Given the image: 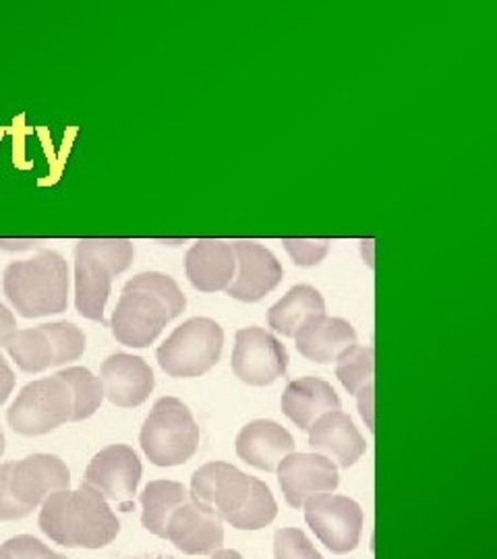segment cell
<instances>
[{"instance_id":"cell-1","label":"cell","mask_w":497,"mask_h":559,"mask_svg":"<svg viewBox=\"0 0 497 559\" xmlns=\"http://www.w3.org/2000/svg\"><path fill=\"white\" fill-rule=\"evenodd\" d=\"M187 299L179 284L159 272H143L122 286L113 311V336L122 346L145 348L158 338L168 321L179 318Z\"/></svg>"},{"instance_id":"cell-2","label":"cell","mask_w":497,"mask_h":559,"mask_svg":"<svg viewBox=\"0 0 497 559\" xmlns=\"http://www.w3.org/2000/svg\"><path fill=\"white\" fill-rule=\"evenodd\" d=\"M42 533L69 549H102L119 537L120 522L94 487L57 491L40 506Z\"/></svg>"},{"instance_id":"cell-3","label":"cell","mask_w":497,"mask_h":559,"mask_svg":"<svg viewBox=\"0 0 497 559\" xmlns=\"http://www.w3.org/2000/svg\"><path fill=\"white\" fill-rule=\"evenodd\" d=\"M69 286V265L57 251H42L32 260L13 261L2 274L4 297L25 320L67 311Z\"/></svg>"},{"instance_id":"cell-4","label":"cell","mask_w":497,"mask_h":559,"mask_svg":"<svg viewBox=\"0 0 497 559\" xmlns=\"http://www.w3.org/2000/svg\"><path fill=\"white\" fill-rule=\"evenodd\" d=\"M135 258L129 239H83L75 247V309L85 320L104 323L113 278Z\"/></svg>"},{"instance_id":"cell-5","label":"cell","mask_w":497,"mask_h":559,"mask_svg":"<svg viewBox=\"0 0 497 559\" xmlns=\"http://www.w3.org/2000/svg\"><path fill=\"white\" fill-rule=\"evenodd\" d=\"M198 423L179 399H159L141 427L143 454L156 466H179L198 452Z\"/></svg>"},{"instance_id":"cell-6","label":"cell","mask_w":497,"mask_h":559,"mask_svg":"<svg viewBox=\"0 0 497 559\" xmlns=\"http://www.w3.org/2000/svg\"><path fill=\"white\" fill-rule=\"evenodd\" d=\"M224 330L218 321L193 318L179 325L159 344L158 365L170 378H199L208 373L222 355Z\"/></svg>"},{"instance_id":"cell-7","label":"cell","mask_w":497,"mask_h":559,"mask_svg":"<svg viewBox=\"0 0 497 559\" xmlns=\"http://www.w3.org/2000/svg\"><path fill=\"white\" fill-rule=\"evenodd\" d=\"M71 415L73 392L64 381L52 376L32 381L21 390L7 411V423L15 433L36 438L71 423Z\"/></svg>"},{"instance_id":"cell-8","label":"cell","mask_w":497,"mask_h":559,"mask_svg":"<svg viewBox=\"0 0 497 559\" xmlns=\"http://www.w3.org/2000/svg\"><path fill=\"white\" fill-rule=\"evenodd\" d=\"M311 531L332 554L346 556L355 551L363 533V510L357 501L344 496L323 493L303 506Z\"/></svg>"},{"instance_id":"cell-9","label":"cell","mask_w":497,"mask_h":559,"mask_svg":"<svg viewBox=\"0 0 497 559\" xmlns=\"http://www.w3.org/2000/svg\"><path fill=\"white\" fill-rule=\"evenodd\" d=\"M230 367L242 383L265 388L286 373L288 350L263 328H242L235 336Z\"/></svg>"},{"instance_id":"cell-10","label":"cell","mask_w":497,"mask_h":559,"mask_svg":"<svg viewBox=\"0 0 497 559\" xmlns=\"http://www.w3.org/2000/svg\"><path fill=\"white\" fill-rule=\"evenodd\" d=\"M253 477L228 462H210L196 471L191 479V500L214 510L224 522L239 514L249 500Z\"/></svg>"},{"instance_id":"cell-11","label":"cell","mask_w":497,"mask_h":559,"mask_svg":"<svg viewBox=\"0 0 497 559\" xmlns=\"http://www.w3.org/2000/svg\"><path fill=\"white\" fill-rule=\"evenodd\" d=\"M284 500L291 508L300 510L307 501L339 489V466L321 454L293 452L276 468Z\"/></svg>"},{"instance_id":"cell-12","label":"cell","mask_w":497,"mask_h":559,"mask_svg":"<svg viewBox=\"0 0 497 559\" xmlns=\"http://www.w3.org/2000/svg\"><path fill=\"white\" fill-rule=\"evenodd\" d=\"M9 487L13 498L34 512L52 493L71 489V471L55 454H32L13 462Z\"/></svg>"},{"instance_id":"cell-13","label":"cell","mask_w":497,"mask_h":559,"mask_svg":"<svg viewBox=\"0 0 497 559\" xmlns=\"http://www.w3.org/2000/svg\"><path fill=\"white\" fill-rule=\"evenodd\" d=\"M141 460L131 445L115 443L92 459L85 471V485L94 487L106 500L125 501L133 498L140 487Z\"/></svg>"},{"instance_id":"cell-14","label":"cell","mask_w":497,"mask_h":559,"mask_svg":"<svg viewBox=\"0 0 497 559\" xmlns=\"http://www.w3.org/2000/svg\"><path fill=\"white\" fill-rule=\"evenodd\" d=\"M166 539L187 556H212L224 545V520L214 510L189 500L173 514Z\"/></svg>"},{"instance_id":"cell-15","label":"cell","mask_w":497,"mask_h":559,"mask_svg":"<svg viewBox=\"0 0 497 559\" xmlns=\"http://www.w3.org/2000/svg\"><path fill=\"white\" fill-rule=\"evenodd\" d=\"M235 258L239 263V276L228 286V295L242 302H258L270 295L284 276L280 261L270 249L256 240H235Z\"/></svg>"},{"instance_id":"cell-16","label":"cell","mask_w":497,"mask_h":559,"mask_svg":"<svg viewBox=\"0 0 497 559\" xmlns=\"http://www.w3.org/2000/svg\"><path fill=\"white\" fill-rule=\"evenodd\" d=\"M99 380L104 385V399L120 408L141 406L156 385L152 367L141 357L127 353H117L104 360Z\"/></svg>"},{"instance_id":"cell-17","label":"cell","mask_w":497,"mask_h":559,"mask_svg":"<svg viewBox=\"0 0 497 559\" xmlns=\"http://www.w3.org/2000/svg\"><path fill=\"white\" fill-rule=\"evenodd\" d=\"M187 278L201 293L228 290L237 272L233 242L220 239H199L185 255Z\"/></svg>"},{"instance_id":"cell-18","label":"cell","mask_w":497,"mask_h":559,"mask_svg":"<svg viewBox=\"0 0 497 559\" xmlns=\"http://www.w3.org/2000/svg\"><path fill=\"white\" fill-rule=\"evenodd\" d=\"M293 452V436L276 420H251L237 436V456L259 471H276L280 462Z\"/></svg>"},{"instance_id":"cell-19","label":"cell","mask_w":497,"mask_h":559,"mask_svg":"<svg viewBox=\"0 0 497 559\" xmlns=\"http://www.w3.org/2000/svg\"><path fill=\"white\" fill-rule=\"evenodd\" d=\"M309 445L316 454L332 460L340 468L353 466L367 450L355 423L342 411L328 413L313 423L309 429Z\"/></svg>"},{"instance_id":"cell-20","label":"cell","mask_w":497,"mask_h":559,"mask_svg":"<svg viewBox=\"0 0 497 559\" xmlns=\"http://www.w3.org/2000/svg\"><path fill=\"white\" fill-rule=\"evenodd\" d=\"M280 406L282 413L293 420L298 429L309 431L319 417L340 411L342 402L336 390L328 381L307 376L286 385Z\"/></svg>"},{"instance_id":"cell-21","label":"cell","mask_w":497,"mask_h":559,"mask_svg":"<svg viewBox=\"0 0 497 559\" xmlns=\"http://www.w3.org/2000/svg\"><path fill=\"white\" fill-rule=\"evenodd\" d=\"M298 355L319 365L336 360L342 350L357 344L355 328L342 318L319 316L305 321L295 334Z\"/></svg>"},{"instance_id":"cell-22","label":"cell","mask_w":497,"mask_h":559,"mask_svg":"<svg viewBox=\"0 0 497 559\" xmlns=\"http://www.w3.org/2000/svg\"><path fill=\"white\" fill-rule=\"evenodd\" d=\"M191 500L189 489L177 480H152L141 491V524L152 535L166 539L173 514Z\"/></svg>"},{"instance_id":"cell-23","label":"cell","mask_w":497,"mask_h":559,"mask_svg":"<svg viewBox=\"0 0 497 559\" xmlns=\"http://www.w3.org/2000/svg\"><path fill=\"white\" fill-rule=\"evenodd\" d=\"M326 316V300L313 286L300 284L291 288L282 299L268 311L270 328L284 336L295 338L298 328L311 318Z\"/></svg>"},{"instance_id":"cell-24","label":"cell","mask_w":497,"mask_h":559,"mask_svg":"<svg viewBox=\"0 0 497 559\" xmlns=\"http://www.w3.org/2000/svg\"><path fill=\"white\" fill-rule=\"evenodd\" d=\"M4 348L23 373H42L55 367V346L42 325L17 330Z\"/></svg>"},{"instance_id":"cell-25","label":"cell","mask_w":497,"mask_h":559,"mask_svg":"<svg viewBox=\"0 0 497 559\" xmlns=\"http://www.w3.org/2000/svg\"><path fill=\"white\" fill-rule=\"evenodd\" d=\"M57 378L64 381L73 392L71 423H80V420L94 417L104 402L102 380L85 367H64L57 373Z\"/></svg>"},{"instance_id":"cell-26","label":"cell","mask_w":497,"mask_h":559,"mask_svg":"<svg viewBox=\"0 0 497 559\" xmlns=\"http://www.w3.org/2000/svg\"><path fill=\"white\" fill-rule=\"evenodd\" d=\"M376 353L371 346H348L336 357V376L344 390L357 396L358 390L374 381Z\"/></svg>"},{"instance_id":"cell-27","label":"cell","mask_w":497,"mask_h":559,"mask_svg":"<svg viewBox=\"0 0 497 559\" xmlns=\"http://www.w3.org/2000/svg\"><path fill=\"white\" fill-rule=\"evenodd\" d=\"M276 514H279V503L274 500L270 487L263 480L253 477L249 500L245 501L239 514L228 520V524H233L239 531H259L272 524Z\"/></svg>"},{"instance_id":"cell-28","label":"cell","mask_w":497,"mask_h":559,"mask_svg":"<svg viewBox=\"0 0 497 559\" xmlns=\"http://www.w3.org/2000/svg\"><path fill=\"white\" fill-rule=\"evenodd\" d=\"M42 330L48 334V338L55 346V367L69 365L83 357L87 348V338L75 323L50 321V323H42Z\"/></svg>"},{"instance_id":"cell-29","label":"cell","mask_w":497,"mask_h":559,"mask_svg":"<svg viewBox=\"0 0 497 559\" xmlns=\"http://www.w3.org/2000/svg\"><path fill=\"white\" fill-rule=\"evenodd\" d=\"M276 559H323L300 528H280L274 535Z\"/></svg>"},{"instance_id":"cell-30","label":"cell","mask_w":497,"mask_h":559,"mask_svg":"<svg viewBox=\"0 0 497 559\" xmlns=\"http://www.w3.org/2000/svg\"><path fill=\"white\" fill-rule=\"evenodd\" d=\"M282 245L286 247L288 255L297 265L309 267V265H318L330 251V240L328 239H284Z\"/></svg>"},{"instance_id":"cell-31","label":"cell","mask_w":497,"mask_h":559,"mask_svg":"<svg viewBox=\"0 0 497 559\" xmlns=\"http://www.w3.org/2000/svg\"><path fill=\"white\" fill-rule=\"evenodd\" d=\"M11 466H13V462L0 464V522L25 519V516L32 514V510L23 508L20 501L15 500L13 493H11V487H9Z\"/></svg>"},{"instance_id":"cell-32","label":"cell","mask_w":497,"mask_h":559,"mask_svg":"<svg viewBox=\"0 0 497 559\" xmlns=\"http://www.w3.org/2000/svg\"><path fill=\"white\" fill-rule=\"evenodd\" d=\"M0 547L13 559H44L52 554L48 545H44L40 539L32 535H20V537L4 540Z\"/></svg>"},{"instance_id":"cell-33","label":"cell","mask_w":497,"mask_h":559,"mask_svg":"<svg viewBox=\"0 0 497 559\" xmlns=\"http://www.w3.org/2000/svg\"><path fill=\"white\" fill-rule=\"evenodd\" d=\"M374 381L367 383L365 388H360L357 392L358 413L365 420V425L369 427V431H374Z\"/></svg>"},{"instance_id":"cell-34","label":"cell","mask_w":497,"mask_h":559,"mask_svg":"<svg viewBox=\"0 0 497 559\" xmlns=\"http://www.w3.org/2000/svg\"><path fill=\"white\" fill-rule=\"evenodd\" d=\"M15 332H17V320L13 311L0 300V348L7 346V342L13 338Z\"/></svg>"},{"instance_id":"cell-35","label":"cell","mask_w":497,"mask_h":559,"mask_svg":"<svg viewBox=\"0 0 497 559\" xmlns=\"http://www.w3.org/2000/svg\"><path fill=\"white\" fill-rule=\"evenodd\" d=\"M13 388H15V373L9 360L4 359V355L0 353V406L13 394Z\"/></svg>"},{"instance_id":"cell-36","label":"cell","mask_w":497,"mask_h":559,"mask_svg":"<svg viewBox=\"0 0 497 559\" xmlns=\"http://www.w3.org/2000/svg\"><path fill=\"white\" fill-rule=\"evenodd\" d=\"M34 242L32 240H20V242H15V240H0V249H29Z\"/></svg>"},{"instance_id":"cell-37","label":"cell","mask_w":497,"mask_h":559,"mask_svg":"<svg viewBox=\"0 0 497 559\" xmlns=\"http://www.w3.org/2000/svg\"><path fill=\"white\" fill-rule=\"evenodd\" d=\"M210 559H242V556L233 549H220L216 554H212Z\"/></svg>"},{"instance_id":"cell-38","label":"cell","mask_w":497,"mask_h":559,"mask_svg":"<svg viewBox=\"0 0 497 559\" xmlns=\"http://www.w3.org/2000/svg\"><path fill=\"white\" fill-rule=\"evenodd\" d=\"M2 454H4V433L0 429V459H2Z\"/></svg>"},{"instance_id":"cell-39","label":"cell","mask_w":497,"mask_h":559,"mask_svg":"<svg viewBox=\"0 0 497 559\" xmlns=\"http://www.w3.org/2000/svg\"><path fill=\"white\" fill-rule=\"evenodd\" d=\"M44 559H67L64 558V556H60V554H55V551H52V554H50V556H46V558Z\"/></svg>"},{"instance_id":"cell-40","label":"cell","mask_w":497,"mask_h":559,"mask_svg":"<svg viewBox=\"0 0 497 559\" xmlns=\"http://www.w3.org/2000/svg\"><path fill=\"white\" fill-rule=\"evenodd\" d=\"M0 559H13V558H11V556H9V554H7V551H4V549H2V547H0Z\"/></svg>"}]
</instances>
